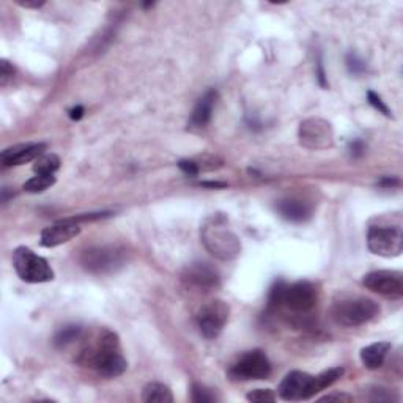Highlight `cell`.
Listing matches in <instances>:
<instances>
[{"label": "cell", "mask_w": 403, "mask_h": 403, "mask_svg": "<svg viewBox=\"0 0 403 403\" xmlns=\"http://www.w3.org/2000/svg\"><path fill=\"white\" fill-rule=\"evenodd\" d=\"M298 138L306 148L324 150L334 144V129L326 120L307 118L300 125Z\"/></svg>", "instance_id": "obj_10"}, {"label": "cell", "mask_w": 403, "mask_h": 403, "mask_svg": "<svg viewBox=\"0 0 403 403\" xmlns=\"http://www.w3.org/2000/svg\"><path fill=\"white\" fill-rule=\"evenodd\" d=\"M391 348H392V345L389 342L372 343V345H369V347L361 350V361H363V364L369 370L380 369L381 365L385 364V361L387 358V354H389Z\"/></svg>", "instance_id": "obj_17"}, {"label": "cell", "mask_w": 403, "mask_h": 403, "mask_svg": "<svg viewBox=\"0 0 403 403\" xmlns=\"http://www.w3.org/2000/svg\"><path fill=\"white\" fill-rule=\"evenodd\" d=\"M277 394L282 400L287 402H298V400H309L315 395L313 391V376L306 374V372L293 370L285 375V378L281 381Z\"/></svg>", "instance_id": "obj_12"}, {"label": "cell", "mask_w": 403, "mask_h": 403, "mask_svg": "<svg viewBox=\"0 0 403 403\" xmlns=\"http://www.w3.org/2000/svg\"><path fill=\"white\" fill-rule=\"evenodd\" d=\"M178 167H180V169L190 177H196L198 172H200V166H198L196 161H191V159H181L180 162H178Z\"/></svg>", "instance_id": "obj_30"}, {"label": "cell", "mask_w": 403, "mask_h": 403, "mask_svg": "<svg viewBox=\"0 0 403 403\" xmlns=\"http://www.w3.org/2000/svg\"><path fill=\"white\" fill-rule=\"evenodd\" d=\"M363 284L365 289H369L370 291L378 293V295H383L387 298L399 300V298L403 296V274L400 271H372V273L364 276Z\"/></svg>", "instance_id": "obj_11"}, {"label": "cell", "mask_w": 403, "mask_h": 403, "mask_svg": "<svg viewBox=\"0 0 403 403\" xmlns=\"http://www.w3.org/2000/svg\"><path fill=\"white\" fill-rule=\"evenodd\" d=\"M333 318L342 326H361L374 320L380 313L378 302H375L370 298L354 296L340 300L331 309Z\"/></svg>", "instance_id": "obj_4"}, {"label": "cell", "mask_w": 403, "mask_h": 403, "mask_svg": "<svg viewBox=\"0 0 403 403\" xmlns=\"http://www.w3.org/2000/svg\"><path fill=\"white\" fill-rule=\"evenodd\" d=\"M372 395H369L367 399L370 402H392L397 400V397L392 395V392L389 389H385V387H374L370 391Z\"/></svg>", "instance_id": "obj_26"}, {"label": "cell", "mask_w": 403, "mask_h": 403, "mask_svg": "<svg viewBox=\"0 0 403 403\" xmlns=\"http://www.w3.org/2000/svg\"><path fill=\"white\" fill-rule=\"evenodd\" d=\"M82 117H83V107L82 106H76L70 111V118L71 120H81Z\"/></svg>", "instance_id": "obj_34"}, {"label": "cell", "mask_w": 403, "mask_h": 403, "mask_svg": "<svg viewBox=\"0 0 403 403\" xmlns=\"http://www.w3.org/2000/svg\"><path fill=\"white\" fill-rule=\"evenodd\" d=\"M364 151H365V145L363 140H354V142L350 144V153H352V156H354V158L363 156Z\"/></svg>", "instance_id": "obj_32"}, {"label": "cell", "mask_w": 403, "mask_h": 403, "mask_svg": "<svg viewBox=\"0 0 403 403\" xmlns=\"http://www.w3.org/2000/svg\"><path fill=\"white\" fill-rule=\"evenodd\" d=\"M200 186H207V187H226L227 185H226V183H213V181H210V183H200Z\"/></svg>", "instance_id": "obj_36"}, {"label": "cell", "mask_w": 403, "mask_h": 403, "mask_svg": "<svg viewBox=\"0 0 403 403\" xmlns=\"http://www.w3.org/2000/svg\"><path fill=\"white\" fill-rule=\"evenodd\" d=\"M246 399L254 403H268L274 402L277 399V395L271 389H255L250 391L249 394L246 395Z\"/></svg>", "instance_id": "obj_25"}, {"label": "cell", "mask_w": 403, "mask_h": 403, "mask_svg": "<svg viewBox=\"0 0 403 403\" xmlns=\"http://www.w3.org/2000/svg\"><path fill=\"white\" fill-rule=\"evenodd\" d=\"M13 266L21 281L27 284H43L54 279L48 260L40 257L32 249L21 246L13 252Z\"/></svg>", "instance_id": "obj_5"}, {"label": "cell", "mask_w": 403, "mask_h": 403, "mask_svg": "<svg viewBox=\"0 0 403 403\" xmlns=\"http://www.w3.org/2000/svg\"><path fill=\"white\" fill-rule=\"evenodd\" d=\"M181 281L187 289H194L198 291H210L218 289L221 284V276L218 270L210 263H203V261H196L186 266L183 271Z\"/></svg>", "instance_id": "obj_13"}, {"label": "cell", "mask_w": 403, "mask_h": 403, "mask_svg": "<svg viewBox=\"0 0 403 403\" xmlns=\"http://www.w3.org/2000/svg\"><path fill=\"white\" fill-rule=\"evenodd\" d=\"M55 183V177L54 175H35L24 183V191H27L30 194H38L43 192L51 187Z\"/></svg>", "instance_id": "obj_23"}, {"label": "cell", "mask_w": 403, "mask_h": 403, "mask_svg": "<svg viewBox=\"0 0 403 403\" xmlns=\"http://www.w3.org/2000/svg\"><path fill=\"white\" fill-rule=\"evenodd\" d=\"M18 3L25 8H40L44 5V0H41V2H38V0H25V2H21V0H18Z\"/></svg>", "instance_id": "obj_33"}, {"label": "cell", "mask_w": 403, "mask_h": 403, "mask_svg": "<svg viewBox=\"0 0 403 403\" xmlns=\"http://www.w3.org/2000/svg\"><path fill=\"white\" fill-rule=\"evenodd\" d=\"M46 150V144H19L10 148H5L0 155L3 167H13V166H23L30 161H35L43 155Z\"/></svg>", "instance_id": "obj_15"}, {"label": "cell", "mask_w": 403, "mask_h": 403, "mask_svg": "<svg viewBox=\"0 0 403 403\" xmlns=\"http://www.w3.org/2000/svg\"><path fill=\"white\" fill-rule=\"evenodd\" d=\"M76 363L83 367L96 370L99 375L115 378L125 374L128 367L127 359L123 358L120 348L118 336L109 329L99 331L95 342H90L77 354Z\"/></svg>", "instance_id": "obj_1"}, {"label": "cell", "mask_w": 403, "mask_h": 403, "mask_svg": "<svg viewBox=\"0 0 403 403\" xmlns=\"http://www.w3.org/2000/svg\"><path fill=\"white\" fill-rule=\"evenodd\" d=\"M81 233L79 224L73 221V219H62V221L52 224V226L46 227L41 232V246L43 248H57V246L65 244L71 242L73 238H76Z\"/></svg>", "instance_id": "obj_14"}, {"label": "cell", "mask_w": 403, "mask_h": 403, "mask_svg": "<svg viewBox=\"0 0 403 403\" xmlns=\"http://www.w3.org/2000/svg\"><path fill=\"white\" fill-rule=\"evenodd\" d=\"M399 178H395V177H392V178H389V177H386V178H383V180L380 181V185L381 186H386V187H391V186H397L399 185Z\"/></svg>", "instance_id": "obj_35"}, {"label": "cell", "mask_w": 403, "mask_h": 403, "mask_svg": "<svg viewBox=\"0 0 403 403\" xmlns=\"http://www.w3.org/2000/svg\"><path fill=\"white\" fill-rule=\"evenodd\" d=\"M270 307L284 306L295 313H309L317 306V287L307 281L287 285L279 281L270 291Z\"/></svg>", "instance_id": "obj_3"}, {"label": "cell", "mask_w": 403, "mask_h": 403, "mask_svg": "<svg viewBox=\"0 0 403 403\" xmlns=\"http://www.w3.org/2000/svg\"><path fill=\"white\" fill-rule=\"evenodd\" d=\"M230 307L227 302L214 300L207 302L197 313V326L205 339H216L229 320Z\"/></svg>", "instance_id": "obj_9"}, {"label": "cell", "mask_w": 403, "mask_h": 403, "mask_svg": "<svg viewBox=\"0 0 403 403\" xmlns=\"http://www.w3.org/2000/svg\"><path fill=\"white\" fill-rule=\"evenodd\" d=\"M142 400L145 403H172L174 394L170 387L162 383H148L142 391Z\"/></svg>", "instance_id": "obj_19"}, {"label": "cell", "mask_w": 403, "mask_h": 403, "mask_svg": "<svg viewBox=\"0 0 403 403\" xmlns=\"http://www.w3.org/2000/svg\"><path fill=\"white\" fill-rule=\"evenodd\" d=\"M200 239L208 252L219 260H233L242 252V242L230 229L224 214H213L205 219L200 227Z\"/></svg>", "instance_id": "obj_2"}, {"label": "cell", "mask_w": 403, "mask_h": 403, "mask_svg": "<svg viewBox=\"0 0 403 403\" xmlns=\"http://www.w3.org/2000/svg\"><path fill=\"white\" fill-rule=\"evenodd\" d=\"M277 211L287 221L291 222H304L311 218V207L306 202L295 200V198H287L277 203Z\"/></svg>", "instance_id": "obj_18"}, {"label": "cell", "mask_w": 403, "mask_h": 403, "mask_svg": "<svg viewBox=\"0 0 403 403\" xmlns=\"http://www.w3.org/2000/svg\"><path fill=\"white\" fill-rule=\"evenodd\" d=\"M60 169V158L55 155H41L35 159L34 172L36 175H54Z\"/></svg>", "instance_id": "obj_21"}, {"label": "cell", "mask_w": 403, "mask_h": 403, "mask_svg": "<svg viewBox=\"0 0 403 403\" xmlns=\"http://www.w3.org/2000/svg\"><path fill=\"white\" fill-rule=\"evenodd\" d=\"M343 372V367H333L322 372L320 375L313 376V391H315V394L328 389V387L336 383L339 378H342Z\"/></svg>", "instance_id": "obj_20"}, {"label": "cell", "mask_w": 403, "mask_h": 403, "mask_svg": "<svg viewBox=\"0 0 403 403\" xmlns=\"http://www.w3.org/2000/svg\"><path fill=\"white\" fill-rule=\"evenodd\" d=\"M82 333H83V329L81 326H77V324H70V326L62 328L60 331L55 334L54 345L55 347H66V345L73 343L75 340L81 339Z\"/></svg>", "instance_id": "obj_22"}, {"label": "cell", "mask_w": 403, "mask_h": 403, "mask_svg": "<svg viewBox=\"0 0 403 403\" xmlns=\"http://www.w3.org/2000/svg\"><path fill=\"white\" fill-rule=\"evenodd\" d=\"M271 374V363L268 356L261 350H252V352L239 356L229 370V375L235 380H265Z\"/></svg>", "instance_id": "obj_8"}, {"label": "cell", "mask_w": 403, "mask_h": 403, "mask_svg": "<svg viewBox=\"0 0 403 403\" xmlns=\"http://www.w3.org/2000/svg\"><path fill=\"white\" fill-rule=\"evenodd\" d=\"M347 66L350 73H353V75H361V73H364L365 70V64L356 54H348Z\"/></svg>", "instance_id": "obj_29"}, {"label": "cell", "mask_w": 403, "mask_h": 403, "mask_svg": "<svg viewBox=\"0 0 403 403\" xmlns=\"http://www.w3.org/2000/svg\"><path fill=\"white\" fill-rule=\"evenodd\" d=\"M367 99H369L370 106H374L376 109V111L381 112L383 115H386V117H391V115H392L391 109L386 106V103L383 101V99H381V96L376 95L375 92H369L367 93Z\"/></svg>", "instance_id": "obj_27"}, {"label": "cell", "mask_w": 403, "mask_h": 403, "mask_svg": "<svg viewBox=\"0 0 403 403\" xmlns=\"http://www.w3.org/2000/svg\"><path fill=\"white\" fill-rule=\"evenodd\" d=\"M218 395L213 389H208V387L202 385H194L192 386V402L196 403H211L216 402Z\"/></svg>", "instance_id": "obj_24"}, {"label": "cell", "mask_w": 403, "mask_h": 403, "mask_svg": "<svg viewBox=\"0 0 403 403\" xmlns=\"http://www.w3.org/2000/svg\"><path fill=\"white\" fill-rule=\"evenodd\" d=\"M367 246L370 252L381 257H399L403 250V233L402 224L397 222L395 226L391 224H378V226L369 227L367 232Z\"/></svg>", "instance_id": "obj_6"}, {"label": "cell", "mask_w": 403, "mask_h": 403, "mask_svg": "<svg viewBox=\"0 0 403 403\" xmlns=\"http://www.w3.org/2000/svg\"><path fill=\"white\" fill-rule=\"evenodd\" d=\"M216 99H218L216 90H208L205 95L198 99L197 106H196V109H194L191 120H190V125L192 128L200 129V128H205L207 125L210 123V120L213 117L214 104H216Z\"/></svg>", "instance_id": "obj_16"}, {"label": "cell", "mask_w": 403, "mask_h": 403, "mask_svg": "<svg viewBox=\"0 0 403 403\" xmlns=\"http://www.w3.org/2000/svg\"><path fill=\"white\" fill-rule=\"evenodd\" d=\"M320 402H353V397L348 395V394H329V395H324L320 399Z\"/></svg>", "instance_id": "obj_31"}, {"label": "cell", "mask_w": 403, "mask_h": 403, "mask_svg": "<svg viewBox=\"0 0 403 403\" xmlns=\"http://www.w3.org/2000/svg\"><path fill=\"white\" fill-rule=\"evenodd\" d=\"M14 76V68L7 60H0V86L5 87Z\"/></svg>", "instance_id": "obj_28"}, {"label": "cell", "mask_w": 403, "mask_h": 403, "mask_svg": "<svg viewBox=\"0 0 403 403\" xmlns=\"http://www.w3.org/2000/svg\"><path fill=\"white\" fill-rule=\"evenodd\" d=\"M125 250L117 246H96L82 254L81 263L90 273L104 274L115 271L123 265Z\"/></svg>", "instance_id": "obj_7"}]
</instances>
